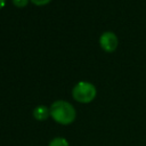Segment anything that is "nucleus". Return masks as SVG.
Returning <instances> with one entry per match:
<instances>
[{"instance_id": "nucleus-1", "label": "nucleus", "mask_w": 146, "mask_h": 146, "mask_svg": "<svg viewBox=\"0 0 146 146\" xmlns=\"http://www.w3.org/2000/svg\"><path fill=\"white\" fill-rule=\"evenodd\" d=\"M50 116L54 121L59 124L67 125L73 123L76 116L75 108L73 105L66 100H56L50 105Z\"/></svg>"}, {"instance_id": "nucleus-2", "label": "nucleus", "mask_w": 146, "mask_h": 146, "mask_svg": "<svg viewBox=\"0 0 146 146\" xmlns=\"http://www.w3.org/2000/svg\"><path fill=\"white\" fill-rule=\"evenodd\" d=\"M97 90L96 87L87 81L78 82L72 89V97L74 100L81 104H88L96 98Z\"/></svg>"}, {"instance_id": "nucleus-3", "label": "nucleus", "mask_w": 146, "mask_h": 146, "mask_svg": "<svg viewBox=\"0 0 146 146\" xmlns=\"http://www.w3.org/2000/svg\"><path fill=\"white\" fill-rule=\"evenodd\" d=\"M99 44L102 49L106 52H113L116 50L117 44H119V39L116 34L112 31H106L104 32L100 38H99Z\"/></svg>"}, {"instance_id": "nucleus-4", "label": "nucleus", "mask_w": 146, "mask_h": 146, "mask_svg": "<svg viewBox=\"0 0 146 146\" xmlns=\"http://www.w3.org/2000/svg\"><path fill=\"white\" fill-rule=\"evenodd\" d=\"M49 116H50V111H49L48 107H46L43 105H40V106H38L33 110V117L35 120L43 121V120L48 119Z\"/></svg>"}, {"instance_id": "nucleus-5", "label": "nucleus", "mask_w": 146, "mask_h": 146, "mask_svg": "<svg viewBox=\"0 0 146 146\" xmlns=\"http://www.w3.org/2000/svg\"><path fill=\"white\" fill-rule=\"evenodd\" d=\"M48 146H68V143L63 137H55L54 139L50 140Z\"/></svg>"}, {"instance_id": "nucleus-6", "label": "nucleus", "mask_w": 146, "mask_h": 146, "mask_svg": "<svg viewBox=\"0 0 146 146\" xmlns=\"http://www.w3.org/2000/svg\"><path fill=\"white\" fill-rule=\"evenodd\" d=\"M29 1H30V0H13V3H14V6L17 7V8H23V7L27 6Z\"/></svg>"}, {"instance_id": "nucleus-7", "label": "nucleus", "mask_w": 146, "mask_h": 146, "mask_svg": "<svg viewBox=\"0 0 146 146\" xmlns=\"http://www.w3.org/2000/svg\"><path fill=\"white\" fill-rule=\"evenodd\" d=\"M30 1H31L33 5L41 7V6H46V5H48L51 0H30Z\"/></svg>"}, {"instance_id": "nucleus-8", "label": "nucleus", "mask_w": 146, "mask_h": 146, "mask_svg": "<svg viewBox=\"0 0 146 146\" xmlns=\"http://www.w3.org/2000/svg\"><path fill=\"white\" fill-rule=\"evenodd\" d=\"M5 5H6V0H0V10L5 7Z\"/></svg>"}]
</instances>
